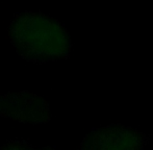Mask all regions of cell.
<instances>
[{"label": "cell", "instance_id": "2", "mask_svg": "<svg viewBox=\"0 0 153 150\" xmlns=\"http://www.w3.org/2000/svg\"><path fill=\"white\" fill-rule=\"evenodd\" d=\"M150 137L130 126L111 124L106 127L94 128L85 139L79 149L91 150H139L149 143Z\"/></svg>", "mask_w": 153, "mask_h": 150}, {"label": "cell", "instance_id": "3", "mask_svg": "<svg viewBox=\"0 0 153 150\" xmlns=\"http://www.w3.org/2000/svg\"><path fill=\"white\" fill-rule=\"evenodd\" d=\"M21 123L44 124L50 120V110L45 99L28 91L0 94V118Z\"/></svg>", "mask_w": 153, "mask_h": 150}, {"label": "cell", "instance_id": "1", "mask_svg": "<svg viewBox=\"0 0 153 150\" xmlns=\"http://www.w3.org/2000/svg\"><path fill=\"white\" fill-rule=\"evenodd\" d=\"M7 33L17 53L27 62L43 64L70 57L72 42L65 25L44 14L15 15Z\"/></svg>", "mask_w": 153, "mask_h": 150}]
</instances>
